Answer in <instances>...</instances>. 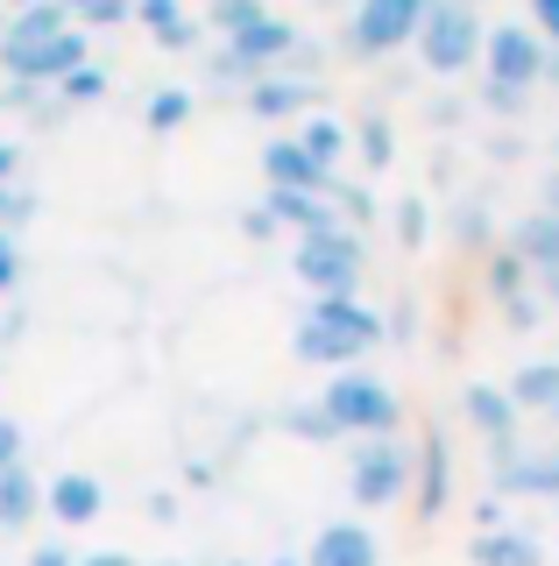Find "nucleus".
I'll return each instance as SVG.
<instances>
[{
  "instance_id": "obj_1",
  "label": "nucleus",
  "mask_w": 559,
  "mask_h": 566,
  "mask_svg": "<svg viewBox=\"0 0 559 566\" xmlns=\"http://www.w3.org/2000/svg\"><path fill=\"white\" fill-rule=\"evenodd\" d=\"M382 340H390V326H382V312H369L361 297H312L298 333H291V354H298L305 368L340 376V368H355L361 354H376Z\"/></svg>"
},
{
  "instance_id": "obj_2",
  "label": "nucleus",
  "mask_w": 559,
  "mask_h": 566,
  "mask_svg": "<svg viewBox=\"0 0 559 566\" xmlns=\"http://www.w3.org/2000/svg\"><path fill=\"white\" fill-rule=\"evenodd\" d=\"M334 424V439H382V432H404V397H397L382 376L369 368H340V376H326V389L312 397Z\"/></svg>"
},
{
  "instance_id": "obj_3",
  "label": "nucleus",
  "mask_w": 559,
  "mask_h": 566,
  "mask_svg": "<svg viewBox=\"0 0 559 566\" xmlns=\"http://www.w3.org/2000/svg\"><path fill=\"white\" fill-rule=\"evenodd\" d=\"M411 474H418V447L404 432H382V439H355L347 453V495L361 510H397L411 503Z\"/></svg>"
},
{
  "instance_id": "obj_4",
  "label": "nucleus",
  "mask_w": 559,
  "mask_h": 566,
  "mask_svg": "<svg viewBox=\"0 0 559 566\" xmlns=\"http://www.w3.org/2000/svg\"><path fill=\"white\" fill-rule=\"evenodd\" d=\"M482 35H488V22L475 0H432L425 22H418V57L440 78H461L467 64H482Z\"/></svg>"
},
{
  "instance_id": "obj_5",
  "label": "nucleus",
  "mask_w": 559,
  "mask_h": 566,
  "mask_svg": "<svg viewBox=\"0 0 559 566\" xmlns=\"http://www.w3.org/2000/svg\"><path fill=\"white\" fill-rule=\"evenodd\" d=\"M361 262H369V241L355 227H326V234H305L291 270L298 283H312V297H355L361 291Z\"/></svg>"
},
{
  "instance_id": "obj_6",
  "label": "nucleus",
  "mask_w": 559,
  "mask_h": 566,
  "mask_svg": "<svg viewBox=\"0 0 559 566\" xmlns=\"http://www.w3.org/2000/svg\"><path fill=\"white\" fill-rule=\"evenodd\" d=\"M546 35L531 22H496L482 35V85H503V93H538L546 85Z\"/></svg>"
},
{
  "instance_id": "obj_7",
  "label": "nucleus",
  "mask_w": 559,
  "mask_h": 566,
  "mask_svg": "<svg viewBox=\"0 0 559 566\" xmlns=\"http://www.w3.org/2000/svg\"><path fill=\"white\" fill-rule=\"evenodd\" d=\"M425 8H432V0H355V14H347V43H355L361 57H390V50L418 43Z\"/></svg>"
},
{
  "instance_id": "obj_8",
  "label": "nucleus",
  "mask_w": 559,
  "mask_h": 566,
  "mask_svg": "<svg viewBox=\"0 0 559 566\" xmlns=\"http://www.w3.org/2000/svg\"><path fill=\"white\" fill-rule=\"evenodd\" d=\"M43 510L64 531H85V524L107 517V482H99V474H85V468H64V474H50V482H43Z\"/></svg>"
},
{
  "instance_id": "obj_9",
  "label": "nucleus",
  "mask_w": 559,
  "mask_h": 566,
  "mask_svg": "<svg viewBox=\"0 0 559 566\" xmlns=\"http://www.w3.org/2000/svg\"><path fill=\"white\" fill-rule=\"evenodd\" d=\"M305 566H382V538L361 517H334V524L312 531Z\"/></svg>"
},
{
  "instance_id": "obj_10",
  "label": "nucleus",
  "mask_w": 559,
  "mask_h": 566,
  "mask_svg": "<svg viewBox=\"0 0 559 566\" xmlns=\"http://www.w3.org/2000/svg\"><path fill=\"white\" fill-rule=\"evenodd\" d=\"M262 177H270V191H305V199H326V191H334V177L298 149V135H270L262 142Z\"/></svg>"
},
{
  "instance_id": "obj_11",
  "label": "nucleus",
  "mask_w": 559,
  "mask_h": 566,
  "mask_svg": "<svg viewBox=\"0 0 559 566\" xmlns=\"http://www.w3.org/2000/svg\"><path fill=\"white\" fill-rule=\"evenodd\" d=\"M64 29H72V8H64V0H43V8L8 14V29H0V71H14L22 57H36L50 35H64Z\"/></svg>"
},
{
  "instance_id": "obj_12",
  "label": "nucleus",
  "mask_w": 559,
  "mask_h": 566,
  "mask_svg": "<svg viewBox=\"0 0 559 566\" xmlns=\"http://www.w3.org/2000/svg\"><path fill=\"white\" fill-rule=\"evenodd\" d=\"M78 64H93V35H85V29L72 22L64 35H50V43L36 50V57H22V64H14L8 78H22V85H36V93H43V85H64Z\"/></svg>"
},
{
  "instance_id": "obj_13",
  "label": "nucleus",
  "mask_w": 559,
  "mask_h": 566,
  "mask_svg": "<svg viewBox=\"0 0 559 566\" xmlns=\"http://www.w3.org/2000/svg\"><path fill=\"white\" fill-rule=\"evenodd\" d=\"M488 482H496L503 503H510V495H552L559 503V447H524L517 460L488 468Z\"/></svg>"
},
{
  "instance_id": "obj_14",
  "label": "nucleus",
  "mask_w": 559,
  "mask_h": 566,
  "mask_svg": "<svg viewBox=\"0 0 559 566\" xmlns=\"http://www.w3.org/2000/svg\"><path fill=\"white\" fill-rule=\"evenodd\" d=\"M249 114L270 128V120H291V114H312L319 106V78H284V71H270V78H255L249 93Z\"/></svg>"
},
{
  "instance_id": "obj_15",
  "label": "nucleus",
  "mask_w": 559,
  "mask_h": 566,
  "mask_svg": "<svg viewBox=\"0 0 559 566\" xmlns=\"http://www.w3.org/2000/svg\"><path fill=\"white\" fill-rule=\"evenodd\" d=\"M461 411H467V424H475L488 447L524 439V411L510 403V389H496V382H467V389H461Z\"/></svg>"
},
{
  "instance_id": "obj_16",
  "label": "nucleus",
  "mask_w": 559,
  "mask_h": 566,
  "mask_svg": "<svg viewBox=\"0 0 559 566\" xmlns=\"http://www.w3.org/2000/svg\"><path fill=\"white\" fill-rule=\"evenodd\" d=\"M503 248H510L531 276H546V270H559V220L552 212H524V220H510V241Z\"/></svg>"
},
{
  "instance_id": "obj_17",
  "label": "nucleus",
  "mask_w": 559,
  "mask_h": 566,
  "mask_svg": "<svg viewBox=\"0 0 559 566\" xmlns=\"http://www.w3.org/2000/svg\"><path fill=\"white\" fill-rule=\"evenodd\" d=\"M446 489H453V453H446V439H425L418 447V474H411V495H418V517L425 524H440Z\"/></svg>"
},
{
  "instance_id": "obj_18",
  "label": "nucleus",
  "mask_w": 559,
  "mask_h": 566,
  "mask_svg": "<svg viewBox=\"0 0 559 566\" xmlns=\"http://www.w3.org/2000/svg\"><path fill=\"white\" fill-rule=\"evenodd\" d=\"M467 559H475V566H546V545H538L531 531L503 524V531H475Z\"/></svg>"
},
{
  "instance_id": "obj_19",
  "label": "nucleus",
  "mask_w": 559,
  "mask_h": 566,
  "mask_svg": "<svg viewBox=\"0 0 559 566\" xmlns=\"http://www.w3.org/2000/svg\"><path fill=\"white\" fill-rule=\"evenodd\" d=\"M43 517V482H36V468H8L0 474V531H29Z\"/></svg>"
},
{
  "instance_id": "obj_20",
  "label": "nucleus",
  "mask_w": 559,
  "mask_h": 566,
  "mask_svg": "<svg viewBox=\"0 0 559 566\" xmlns=\"http://www.w3.org/2000/svg\"><path fill=\"white\" fill-rule=\"evenodd\" d=\"M262 206H270L276 227H298V241L305 234H326V227H347L340 212H334V199H305V191H270Z\"/></svg>"
},
{
  "instance_id": "obj_21",
  "label": "nucleus",
  "mask_w": 559,
  "mask_h": 566,
  "mask_svg": "<svg viewBox=\"0 0 559 566\" xmlns=\"http://www.w3.org/2000/svg\"><path fill=\"white\" fill-rule=\"evenodd\" d=\"M503 389H510V403H517L524 418H552V403H559V361H524Z\"/></svg>"
},
{
  "instance_id": "obj_22",
  "label": "nucleus",
  "mask_w": 559,
  "mask_h": 566,
  "mask_svg": "<svg viewBox=\"0 0 559 566\" xmlns=\"http://www.w3.org/2000/svg\"><path fill=\"white\" fill-rule=\"evenodd\" d=\"M347 120H334V114H305V128H298V149L319 164L326 177H340V156H347Z\"/></svg>"
},
{
  "instance_id": "obj_23",
  "label": "nucleus",
  "mask_w": 559,
  "mask_h": 566,
  "mask_svg": "<svg viewBox=\"0 0 559 566\" xmlns=\"http://www.w3.org/2000/svg\"><path fill=\"white\" fill-rule=\"evenodd\" d=\"M347 135H355V149H361V170H390V156H397V128H390L382 114H361Z\"/></svg>"
},
{
  "instance_id": "obj_24",
  "label": "nucleus",
  "mask_w": 559,
  "mask_h": 566,
  "mask_svg": "<svg viewBox=\"0 0 559 566\" xmlns=\"http://www.w3.org/2000/svg\"><path fill=\"white\" fill-rule=\"evenodd\" d=\"M191 85H164V93H149V106H143V120H149V135H178L184 120H191Z\"/></svg>"
},
{
  "instance_id": "obj_25",
  "label": "nucleus",
  "mask_w": 559,
  "mask_h": 566,
  "mask_svg": "<svg viewBox=\"0 0 559 566\" xmlns=\"http://www.w3.org/2000/svg\"><path fill=\"white\" fill-rule=\"evenodd\" d=\"M524 291H531V270H524L510 248H488V297H496V305H517Z\"/></svg>"
},
{
  "instance_id": "obj_26",
  "label": "nucleus",
  "mask_w": 559,
  "mask_h": 566,
  "mask_svg": "<svg viewBox=\"0 0 559 566\" xmlns=\"http://www.w3.org/2000/svg\"><path fill=\"white\" fill-rule=\"evenodd\" d=\"M107 85H114V78H107V64H78L64 85H50V99H57L64 114H72V106H93V99H107Z\"/></svg>"
},
{
  "instance_id": "obj_27",
  "label": "nucleus",
  "mask_w": 559,
  "mask_h": 566,
  "mask_svg": "<svg viewBox=\"0 0 559 566\" xmlns=\"http://www.w3.org/2000/svg\"><path fill=\"white\" fill-rule=\"evenodd\" d=\"M64 8H72L78 29H114V22H128V14H135V0H64Z\"/></svg>"
},
{
  "instance_id": "obj_28",
  "label": "nucleus",
  "mask_w": 559,
  "mask_h": 566,
  "mask_svg": "<svg viewBox=\"0 0 559 566\" xmlns=\"http://www.w3.org/2000/svg\"><path fill=\"white\" fill-rule=\"evenodd\" d=\"M255 14H270V0H220V8H205V22H213V35L226 43L234 29H249Z\"/></svg>"
},
{
  "instance_id": "obj_29",
  "label": "nucleus",
  "mask_w": 559,
  "mask_h": 566,
  "mask_svg": "<svg viewBox=\"0 0 559 566\" xmlns=\"http://www.w3.org/2000/svg\"><path fill=\"white\" fill-rule=\"evenodd\" d=\"M128 22H143L149 35H170L178 22H191V8H184V0H135V14H128Z\"/></svg>"
},
{
  "instance_id": "obj_30",
  "label": "nucleus",
  "mask_w": 559,
  "mask_h": 566,
  "mask_svg": "<svg viewBox=\"0 0 559 566\" xmlns=\"http://www.w3.org/2000/svg\"><path fill=\"white\" fill-rule=\"evenodd\" d=\"M425 234H432V212H425L418 191H404V199H397V241H404V248H425Z\"/></svg>"
},
{
  "instance_id": "obj_31",
  "label": "nucleus",
  "mask_w": 559,
  "mask_h": 566,
  "mask_svg": "<svg viewBox=\"0 0 559 566\" xmlns=\"http://www.w3.org/2000/svg\"><path fill=\"white\" fill-rule=\"evenodd\" d=\"M276 424H284V432H298V439H334V424H326L319 403H284Z\"/></svg>"
},
{
  "instance_id": "obj_32",
  "label": "nucleus",
  "mask_w": 559,
  "mask_h": 566,
  "mask_svg": "<svg viewBox=\"0 0 559 566\" xmlns=\"http://www.w3.org/2000/svg\"><path fill=\"white\" fill-rule=\"evenodd\" d=\"M29 212H36V191L29 185H0V234H14Z\"/></svg>"
},
{
  "instance_id": "obj_33",
  "label": "nucleus",
  "mask_w": 559,
  "mask_h": 566,
  "mask_svg": "<svg viewBox=\"0 0 559 566\" xmlns=\"http://www.w3.org/2000/svg\"><path fill=\"white\" fill-rule=\"evenodd\" d=\"M453 234H461L467 248H488V206H482V199H467V206H461V220H453Z\"/></svg>"
},
{
  "instance_id": "obj_34",
  "label": "nucleus",
  "mask_w": 559,
  "mask_h": 566,
  "mask_svg": "<svg viewBox=\"0 0 559 566\" xmlns=\"http://www.w3.org/2000/svg\"><path fill=\"white\" fill-rule=\"evenodd\" d=\"M524 22L546 35V50H559V0H524Z\"/></svg>"
},
{
  "instance_id": "obj_35",
  "label": "nucleus",
  "mask_w": 559,
  "mask_h": 566,
  "mask_svg": "<svg viewBox=\"0 0 559 566\" xmlns=\"http://www.w3.org/2000/svg\"><path fill=\"white\" fill-rule=\"evenodd\" d=\"M22 453H29L22 424H14V418H0V474H8V468H22Z\"/></svg>"
},
{
  "instance_id": "obj_36",
  "label": "nucleus",
  "mask_w": 559,
  "mask_h": 566,
  "mask_svg": "<svg viewBox=\"0 0 559 566\" xmlns=\"http://www.w3.org/2000/svg\"><path fill=\"white\" fill-rule=\"evenodd\" d=\"M22 283V248H14V234H0V297Z\"/></svg>"
},
{
  "instance_id": "obj_37",
  "label": "nucleus",
  "mask_w": 559,
  "mask_h": 566,
  "mask_svg": "<svg viewBox=\"0 0 559 566\" xmlns=\"http://www.w3.org/2000/svg\"><path fill=\"white\" fill-rule=\"evenodd\" d=\"M241 234H249V241H276L284 227L270 220V206H249V212H241Z\"/></svg>"
},
{
  "instance_id": "obj_38",
  "label": "nucleus",
  "mask_w": 559,
  "mask_h": 566,
  "mask_svg": "<svg viewBox=\"0 0 559 566\" xmlns=\"http://www.w3.org/2000/svg\"><path fill=\"white\" fill-rule=\"evenodd\" d=\"M199 35H205L199 22H178V29H170V35H156V50H170V57H184V50L199 43Z\"/></svg>"
},
{
  "instance_id": "obj_39",
  "label": "nucleus",
  "mask_w": 559,
  "mask_h": 566,
  "mask_svg": "<svg viewBox=\"0 0 559 566\" xmlns=\"http://www.w3.org/2000/svg\"><path fill=\"white\" fill-rule=\"evenodd\" d=\"M510 524V510H503V495H482L475 503V531H503Z\"/></svg>"
},
{
  "instance_id": "obj_40",
  "label": "nucleus",
  "mask_w": 559,
  "mask_h": 566,
  "mask_svg": "<svg viewBox=\"0 0 559 566\" xmlns=\"http://www.w3.org/2000/svg\"><path fill=\"white\" fill-rule=\"evenodd\" d=\"M22 566H78V553H72V545H57V538H50V545H36V553H29Z\"/></svg>"
},
{
  "instance_id": "obj_41",
  "label": "nucleus",
  "mask_w": 559,
  "mask_h": 566,
  "mask_svg": "<svg viewBox=\"0 0 559 566\" xmlns=\"http://www.w3.org/2000/svg\"><path fill=\"white\" fill-rule=\"evenodd\" d=\"M0 185H22V142L0 135Z\"/></svg>"
},
{
  "instance_id": "obj_42",
  "label": "nucleus",
  "mask_w": 559,
  "mask_h": 566,
  "mask_svg": "<svg viewBox=\"0 0 559 566\" xmlns=\"http://www.w3.org/2000/svg\"><path fill=\"white\" fill-rule=\"evenodd\" d=\"M78 566H143V559L120 553V545H99V553H78Z\"/></svg>"
},
{
  "instance_id": "obj_43",
  "label": "nucleus",
  "mask_w": 559,
  "mask_h": 566,
  "mask_svg": "<svg viewBox=\"0 0 559 566\" xmlns=\"http://www.w3.org/2000/svg\"><path fill=\"white\" fill-rule=\"evenodd\" d=\"M538 212H552V220H559V164L538 177Z\"/></svg>"
},
{
  "instance_id": "obj_44",
  "label": "nucleus",
  "mask_w": 559,
  "mask_h": 566,
  "mask_svg": "<svg viewBox=\"0 0 559 566\" xmlns=\"http://www.w3.org/2000/svg\"><path fill=\"white\" fill-rule=\"evenodd\" d=\"M149 517H156V524H178V495L156 489V495H149Z\"/></svg>"
},
{
  "instance_id": "obj_45",
  "label": "nucleus",
  "mask_w": 559,
  "mask_h": 566,
  "mask_svg": "<svg viewBox=\"0 0 559 566\" xmlns=\"http://www.w3.org/2000/svg\"><path fill=\"white\" fill-rule=\"evenodd\" d=\"M531 291H538V305H546V312H559V270H546V276H531Z\"/></svg>"
},
{
  "instance_id": "obj_46",
  "label": "nucleus",
  "mask_w": 559,
  "mask_h": 566,
  "mask_svg": "<svg viewBox=\"0 0 559 566\" xmlns=\"http://www.w3.org/2000/svg\"><path fill=\"white\" fill-rule=\"evenodd\" d=\"M546 85H552V93H559V50H552V57H546Z\"/></svg>"
},
{
  "instance_id": "obj_47",
  "label": "nucleus",
  "mask_w": 559,
  "mask_h": 566,
  "mask_svg": "<svg viewBox=\"0 0 559 566\" xmlns=\"http://www.w3.org/2000/svg\"><path fill=\"white\" fill-rule=\"evenodd\" d=\"M270 566H305V559H298V553H276V559H270Z\"/></svg>"
},
{
  "instance_id": "obj_48",
  "label": "nucleus",
  "mask_w": 559,
  "mask_h": 566,
  "mask_svg": "<svg viewBox=\"0 0 559 566\" xmlns=\"http://www.w3.org/2000/svg\"><path fill=\"white\" fill-rule=\"evenodd\" d=\"M22 8H43V0H8V14H22Z\"/></svg>"
},
{
  "instance_id": "obj_49",
  "label": "nucleus",
  "mask_w": 559,
  "mask_h": 566,
  "mask_svg": "<svg viewBox=\"0 0 559 566\" xmlns=\"http://www.w3.org/2000/svg\"><path fill=\"white\" fill-rule=\"evenodd\" d=\"M0 29H8V0H0Z\"/></svg>"
},
{
  "instance_id": "obj_50",
  "label": "nucleus",
  "mask_w": 559,
  "mask_h": 566,
  "mask_svg": "<svg viewBox=\"0 0 559 566\" xmlns=\"http://www.w3.org/2000/svg\"><path fill=\"white\" fill-rule=\"evenodd\" d=\"M226 566H255V559H226Z\"/></svg>"
},
{
  "instance_id": "obj_51",
  "label": "nucleus",
  "mask_w": 559,
  "mask_h": 566,
  "mask_svg": "<svg viewBox=\"0 0 559 566\" xmlns=\"http://www.w3.org/2000/svg\"><path fill=\"white\" fill-rule=\"evenodd\" d=\"M156 566H184V559H156Z\"/></svg>"
},
{
  "instance_id": "obj_52",
  "label": "nucleus",
  "mask_w": 559,
  "mask_h": 566,
  "mask_svg": "<svg viewBox=\"0 0 559 566\" xmlns=\"http://www.w3.org/2000/svg\"><path fill=\"white\" fill-rule=\"evenodd\" d=\"M552 524H559V503H552Z\"/></svg>"
},
{
  "instance_id": "obj_53",
  "label": "nucleus",
  "mask_w": 559,
  "mask_h": 566,
  "mask_svg": "<svg viewBox=\"0 0 559 566\" xmlns=\"http://www.w3.org/2000/svg\"><path fill=\"white\" fill-rule=\"evenodd\" d=\"M205 8H220V0H205Z\"/></svg>"
},
{
  "instance_id": "obj_54",
  "label": "nucleus",
  "mask_w": 559,
  "mask_h": 566,
  "mask_svg": "<svg viewBox=\"0 0 559 566\" xmlns=\"http://www.w3.org/2000/svg\"><path fill=\"white\" fill-rule=\"evenodd\" d=\"M0 418H8V411H0Z\"/></svg>"
}]
</instances>
